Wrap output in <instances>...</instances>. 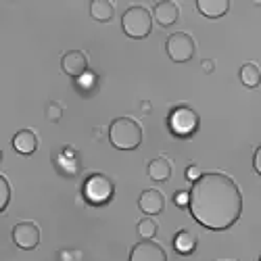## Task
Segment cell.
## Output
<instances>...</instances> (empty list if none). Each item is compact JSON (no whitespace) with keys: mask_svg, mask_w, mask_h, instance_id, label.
Returning <instances> with one entry per match:
<instances>
[{"mask_svg":"<svg viewBox=\"0 0 261 261\" xmlns=\"http://www.w3.org/2000/svg\"><path fill=\"white\" fill-rule=\"evenodd\" d=\"M192 217L201 226L222 232L232 228L243 213V192L224 171H207L190 188Z\"/></svg>","mask_w":261,"mask_h":261,"instance_id":"1","label":"cell"},{"mask_svg":"<svg viewBox=\"0 0 261 261\" xmlns=\"http://www.w3.org/2000/svg\"><path fill=\"white\" fill-rule=\"evenodd\" d=\"M109 140L119 150H134L142 144V125L134 117H117L109 125Z\"/></svg>","mask_w":261,"mask_h":261,"instance_id":"2","label":"cell"},{"mask_svg":"<svg viewBox=\"0 0 261 261\" xmlns=\"http://www.w3.org/2000/svg\"><path fill=\"white\" fill-rule=\"evenodd\" d=\"M121 28L123 32L134 38V40H142L153 32V13L142 5H134L129 7L123 15H121Z\"/></svg>","mask_w":261,"mask_h":261,"instance_id":"3","label":"cell"},{"mask_svg":"<svg viewBox=\"0 0 261 261\" xmlns=\"http://www.w3.org/2000/svg\"><path fill=\"white\" fill-rule=\"evenodd\" d=\"M82 192H84V199L90 205H107L113 199L115 186H113L111 178H107L105 173H90V176L84 180Z\"/></svg>","mask_w":261,"mask_h":261,"instance_id":"4","label":"cell"},{"mask_svg":"<svg viewBox=\"0 0 261 261\" xmlns=\"http://www.w3.org/2000/svg\"><path fill=\"white\" fill-rule=\"evenodd\" d=\"M169 129L180 138H188L199 129V113L188 105H180L169 113Z\"/></svg>","mask_w":261,"mask_h":261,"instance_id":"5","label":"cell"},{"mask_svg":"<svg viewBox=\"0 0 261 261\" xmlns=\"http://www.w3.org/2000/svg\"><path fill=\"white\" fill-rule=\"evenodd\" d=\"M165 50L173 63H188L197 53V42L188 32H173L165 42Z\"/></svg>","mask_w":261,"mask_h":261,"instance_id":"6","label":"cell"},{"mask_svg":"<svg viewBox=\"0 0 261 261\" xmlns=\"http://www.w3.org/2000/svg\"><path fill=\"white\" fill-rule=\"evenodd\" d=\"M40 226L36 222H19L13 226V243L23 249V251H32L40 245Z\"/></svg>","mask_w":261,"mask_h":261,"instance_id":"7","label":"cell"},{"mask_svg":"<svg viewBox=\"0 0 261 261\" xmlns=\"http://www.w3.org/2000/svg\"><path fill=\"white\" fill-rule=\"evenodd\" d=\"M129 261H167V253L153 238H142L129 251Z\"/></svg>","mask_w":261,"mask_h":261,"instance_id":"8","label":"cell"},{"mask_svg":"<svg viewBox=\"0 0 261 261\" xmlns=\"http://www.w3.org/2000/svg\"><path fill=\"white\" fill-rule=\"evenodd\" d=\"M61 67L69 77H82L88 73V55L84 50H67L61 59Z\"/></svg>","mask_w":261,"mask_h":261,"instance_id":"9","label":"cell"},{"mask_svg":"<svg viewBox=\"0 0 261 261\" xmlns=\"http://www.w3.org/2000/svg\"><path fill=\"white\" fill-rule=\"evenodd\" d=\"M138 207L146 213V215H159L163 209H165V197L163 192L157 190V188H146L142 190V194L138 197Z\"/></svg>","mask_w":261,"mask_h":261,"instance_id":"10","label":"cell"},{"mask_svg":"<svg viewBox=\"0 0 261 261\" xmlns=\"http://www.w3.org/2000/svg\"><path fill=\"white\" fill-rule=\"evenodd\" d=\"M153 17L159 25L169 28L180 19V7H178V3H173V0H161V3L155 5Z\"/></svg>","mask_w":261,"mask_h":261,"instance_id":"11","label":"cell"},{"mask_svg":"<svg viewBox=\"0 0 261 261\" xmlns=\"http://www.w3.org/2000/svg\"><path fill=\"white\" fill-rule=\"evenodd\" d=\"M38 134L34 129H19V132L13 136V148L19 155H34L38 150Z\"/></svg>","mask_w":261,"mask_h":261,"instance_id":"12","label":"cell"},{"mask_svg":"<svg viewBox=\"0 0 261 261\" xmlns=\"http://www.w3.org/2000/svg\"><path fill=\"white\" fill-rule=\"evenodd\" d=\"M146 173L153 182H167L173 173V163L167 157H155L146 165Z\"/></svg>","mask_w":261,"mask_h":261,"instance_id":"13","label":"cell"},{"mask_svg":"<svg viewBox=\"0 0 261 261\" xmlns=\"http://www.w3.org/2000/svg\"><path fill=\"white\" fill-rule=\"evenodd\" d=\"M197 9L209 19H220L230 11V0H197Z\"/></svg>","mask_w":261,"mask_h":261,"instance_id":"14","label":"cell"},{"mask_svg":"<svg viewBox=\"0 0 261 261\" xmlns=\"http://www.w3.org/2000/svg\"><path fill=\"white\" fill-rule=\"evenodd\" d=\"M199 247V238L194 232L190 230H180L176 236H173V249H176L180 255H192Z\"/></svg>","mask_w":261,"mask_h":261,"instance_id":"15","label":"cell"},{"mask_svg":"<svg viewBox=\"0 0 261 261\" xmlns=\"http://www.w3.org/2000/svg\"><path fill=\"white\" fill-rule=\"evenodd\" d=\"M90 15L94 21H100V23H109L115 17V7L111 0H92L90 3Z\"/></svg>","mask_w":261,"mask_h":261,"instance_id":"16","label":"cell"},{"mask_svg":"<svg viewBox=\"0 0 261 261\" xmlns=\"http://www.w3.org/2000/svg\"><path fill=\"white\" fill-rule=\"evenodd\" d=\"M238 77H241V82L247 86V88H257V86L261 84V69L257 63H245L241 71H238Z\"/></svg>","mask_w":261,"mask_h":261,"instance_id":"17","label":"cell"},{"mask_svg":"<svg viewBox=\"0 0 261 261\" xmlns=\"http://www.w3.org/2000/svg\"><path fill=\"white\" fill-rule=\"evenodd\" d=\"M136 230H138V234H140L142 238H155V234H157V230H159V224L148 215V217H142V220L138 222Z\"/></svg>","mask_w":261,"mask_h":261,"instance_id":"18","label":"cell"},{"mask_svg":"<svg viewBox=\"0 0 261 261\" xmlns=\"http://www.w3.org/2000/svg\"><path fill=\"white\" fill-rule=\"evenodd\" d=\"M0 192H3V197H0V211H7V207L11 203V184L5 173L0 176Z\"/></svg>","mask_w":261,"mask_h":261,"instance_id":"19","label":"cell"},{"mask_svg":"<svg viewBox=\"0 0 261 261\" xmlns=\"http://www.w3.org/2000/svg\"><path fill=\"white\" fill-rule=\"evenodd\" d=\"M61 117H63V107H61V102L50 100V102L46 105V119L53 121V123H57V121H61Z\"/></svg>","mask_w":261,"mask_h":261,"instance_id":"20","label":"cell"},{"mask_svg":"<svg viewBox=\"0 0 261 261\" xmlns=\"http://www.w3.org/2000/svg\"><path fill=\"white\" fill-rule=\"evenodd\" d=\"M173 203H176L180 209L188 207L190 205V192L188 190H178L176 194H173Z\"/></svg>","mask_w":261,"mask_h":261,"instance_id":"21","label":"cell"},{"mask_svg":"<svg viewBox=\"0 0 261 261\" xmlns=\"http://www.w3.org/2000/svg\"><path fill=\"white\" fill-rule=\"evenodd\" d=\"M201 176H203V171H201V167H199L197 163H190V165L186 167V180H188V182L194 184Z\"/></svg>","mask_w":261,"mask_h":261,"instance_id":"22","label":"cell"},{"mask_svg":"<svg viewBox=\"0 0 261 261\" xmlns=\"http://www.w3.org/2000/svg\"><path fill=\"white\" fill-rule=\"evenodd\" d=\"M253 167H255V171L261 176V146H257L255 155H253Z\"/></svg>","mask_w":261,"mask_h":261,"instance_id":"23","label":"cell"},{"mask_svg":"<svg viewBox=\"0 0 261 261\" xmlns=\"http://www.w3.org/2000/svg\"><path fill=\"white\" fill-rule=\"evenodd\" d=\"M201 67H203V71H205V73H213V67H215V63H213L211 59H203Z\"/></svg>","mask_w":261,"mask_h":261,"instance_id":"24","label":"cell"},{"mask_svg":"<svg viewBox=\"0 0 261 261\" xmlns=\"http://www.w3.org/2000/svg\"><path fill=\"white\" fill-rule=\"evenodd\" d=\"M259 261H261V257H259Z\"/></svg>","mask_w":261,"mask_h":261,"instance_id":"25","label":"cell"}]
</instances>
